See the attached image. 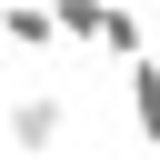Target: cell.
I'll use <instances>...</instances> for the list:
<instances>
[{"mask_svg":"<svg viewBox=\"0 0 160 160\" xmlns=\"http://www.w3.org/2000/svg\"><path fill=\"white\" fill-rule=\"evenodd\" d=\"M50 10V40H80V50H100V10L110 0H40Z\"/></svg>","mask_w":160,"mask_h":160,"instance_id":"cell-4","label":"cell"},{"mask_svg":"<svg viewBox=\"0 0 160 160\" xmlns=\"http://www.w3.org/2000/svg\"><path fill=\"white\" fill-rule=\"evenodd\" d=\"M100 50L130 70V60H140V10H120V0H110V10H100Z\"/></svg>","mask_w":160,"mask_h":160,"instance_id":"cell-5","label":"cell"},{"mask_svg":"<svg viewBox=\"0 0 160 160\" xmlns=\"http://www.w3.org/2000/svg\"><path fill=\"white\" fill-rule=\"evenodd\" d=\"M0 130H10V150L50 160V150L70 140V90H50V80H20V90L0 100Z\"/></svg>","mask_w":160,"mask_h":160,"instance_id":"cell-1","label":"cell"},{"mask_svg":"<svg viewBox=\"0 0 160 160\" xmlns=\"http://www.w3.org/2000/svg\"><path fill=\"white\" fill-rule=\"evenodd\" d=\"M120 80H130V130H140V140H150V150H160V60H150V50H140V60H130V70H120Z\"/></svg>","mask_w":160,"mask_h":160,"instance_id":"cell-2","label":"cell"},{"mask_svg":"<svg viewBox=\"0 0 160 160\" xmlns=\"http://www.w3.org/2000/svg\"><path fill=\"white\" fill-rule=\"evenodd\" d=\"M0 40H10V50H60V40H50V10H40V0H0Z\"/></svg>","mask_w":160,"mask_h":160,"instance_id":"cell-3","label":"cell"}]
</instances>
